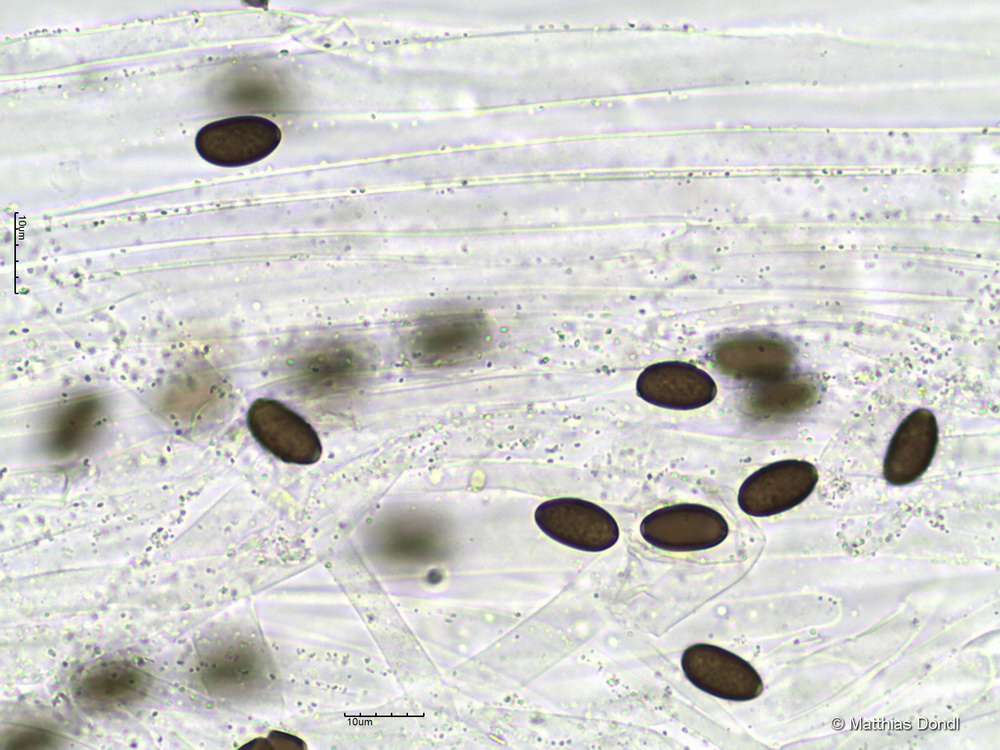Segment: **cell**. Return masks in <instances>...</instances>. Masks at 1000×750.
Returning a JSON list of instances; mask_svg holds the SVG:
<instances>
[{
    "mask_svg": "<svg viewBox=\"0 0 1000 750\" xmlns=\"http://www.w3.org/2000/svg\"><path fill=\"white\" fill-rule=\"evenodd\" d=\"M374 364L369 345L354 339H327L294 356L288 381L308 399L331 398L361 387L372 375Z\"/></svg>",
    "mask_w": 1000,
    "mask_h": 750,
    "instance_id": "obj_1",
    "label": "cell"
},
{
    "mask_svg": "<svg viewBox=\"0 0 1000 750\" xmlns=\"http://www.w3.org/2000/svg\"><path fill=\"white\" fill-rule=\"evenodd\" d=\"M490 327L476 311H449L420 318L408 332V356L425 366L454 364L475 358L489 344Z\"/></svg>",
    "mask_w": 1000,
    "mask_h": 750,
    "instance_id": "obj_2",
    "label": "cell"
},
{
    "mask_svg": "<svg viewBox=\"0 0 1000 750\" xmlns=\"http://www.w3.org/2000/svg\"><path fill=\"white\" fill-rule=\"evenodd\" d=\"M281 141V131L259 116H236L203 126L195 138L198 154L222 167H240L271 154Z\"/></svg>",
    "mask_w": 1000,
    "mask_h": 750,
    "instance_id": "obj_3",
    "label": "cell"
},
{
    "mask_svg": "<svg viewBox=\"0 0 1000 750\" xmlns=\"http://www.w3.org/2000/svg\"><path fill=\"white\" fill-rule=\"evenodd\" d=\"M642 537L665 551L707 550L721 544L729 526L715 509L694 503L665 506L648 514L640 524Z\"/></svg>",
    "mask_w": 1000,
    "mask_h": 750,
    "instance_id": "obj_4",
    "label": "cell"
},
{
    "mask_svg": "<svg viewBox=\"0 0 1000 750\" xmlns=\"http://www.w3.org/2000/svg\"><path fill=\"white\" fill-rule=\"evenodd\" d=\"M247 425L254 439L283 462L310 465L322 455L314 428L279 400L256 399L248 409Z\"/></svg>",
    "mask_w": 1000,
    "mask_h": 750,
    "instance_id": "obj_5",
    "label": "cell"
},
{
    "mask_svg": "<svg viewBox=\"0 0 1000 750\" xmlns=\"http://www.w3.org/2000/svg\"><path fill=\"white\" fill-rule=\"evenodd\" d=\"M538 527L553 540L586 552L611 548L619 538L612 515L595 503L578 498H556L535 511Z\"/></svg>",
    "mask_w": 1000,
    "mask_h": 750,
    "instance_id": "obj_6",
    "label": "cell"
},
{
    "mask_svg": "<svg viewBox=\"0 0 1000 750\" xmlns=\"http://www.w3.org/2000/svg\"><path fill=\"white\" fill-rule=\"evenodd\" d=\"M817 468L805 460L770 463L748 476L738 493L743 512L754 517L773 516L794 508L815 489Z\"/></svg>",
    "mask_w": 1000,
    "mask_h": 750,
    "instance_id": "obj_7",
    "label": "cell"
},
{
    "mask_svg": "<svg viewBox=\"0 0 1000 750\" xmlns=\"http://www.w3.org/2000/svg\"><path fill=\"white\" fill-rule=\"evenodd\" d=\"M681 667L686 678L701 691L734 702L760 696L763 681L745 659L722 647L696 643L685 649Z\"/></svg>",
    "mask_w": 1000,
    "mask_h": 750,
    "instance_id": "obj_8",
    "label": "cell"
},
{
    "mask_svg": "<svg viewBox=\"0 0 1000 750\" xmlns=\"http://www.w3.org/2000/svg\"><path fill=\"white\" fill-rule=\"evenodd\" d=\"M637 394L655 406L692 410L714 400L717 386L713 378L697 366L681 361H665L645 368L636 382Z\"/></svg>",
    "mask_w": 1000,
    "mask_h": 750,
    "instance_id": "obj_9",
    "label": "cell"
},
{
    "mask_svg": "<svg viewBox=\"0 0 1000 750\" xmlns=\"http://www.w3.org/2000/svg\"><path fill=\"white\" fill-rule=\"evenodd\" d=\"M712 357L723 374L762 383L785 376L793 363L794 351L777 338L740 336L718 343Z\"/></svg>",
    "mask_w": 1000,
    "mask_h": 750,
    "instance_id": "obj_10",
    "label": "cell"
},
{
    "mask_svg": "<svg viewBox=\"0 0 1000 750\" xmlns=\"http://www.w3.org/2000/svg\"><path fill=\"white\" fill-rule=\"evenodd\" d=\"M938 441L935 415L925 408L911 412L890 441L883 465L884 478L896 486L914 482L930 466Z\"/></svg>",
    "mask_w": 1000,
    "mask_h": 750,
    "instance_id": "obj_11",
    "label": "cell"
},
{
    "mask_svg": "<svg viewBox=\"0 0 1000 750\" xmlns=\"http://www.w3.org/2000/svg\"><path fill=\"white\" fill-rule=\"evenodd\" d=\"M152 684L150 675L124 662H107L86 670L74 686L76 701L87 709L111 711L140 702Z\"/></svg>",
    "mask_w": 1000,
    "mask_h": 750,
    "instance_id": "obj_12",
    "label": "cell"
},
{
    "mask_svg": "<svg viewBox=\"0 0 1000 750\" xmlns=\"http://www.w3.org/2000/svg\"><path fill=\"white\" fill-rule=\"evenodd\" d=\"M818 397L813 381L803 376H783L762 382L745 396L746 413L758 419H775L810 407Z\"/></svg>",
    "mask_w": 1000,
    "mask_h": 750,
    "instance_id": "obj_13",
    "label": "cell"
},
{
    "mask_svg": "<svg viewBox=\"0 0 1000 750\" xmlns=\"http://www.w3.org/2000/svg\"><path fill=\"white\" fill-rule=\"evenodd\" d=\"M94 415V403L91 400H82L73 404L63 415L58 426L56 435L58 444L65 445L66 449H69L70 445L76 444L83 433L92 425Z\"/></svg>",
    "mask_w": 1000,
    "mask_h": 750,
    "instance_id": "obj_14",
    "label": "cell"
},
{
    "mask_svg": "<svg viewBox=\"0 0 1000 750\" xmlns=\"http://www.w3.org/2000/svg\"><path fill=\"white\" fill-rule=\"evenodd\" d=\"M56 740L55 734L38 727H25L15 730L7 739L8 749H39L51 748Z\"/></svg>",
    "mask_w": 1000,
    "mask_h": 750,
    "instance_id": "obj_15",
    "label": "cell"
}]
</instances>
